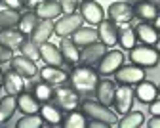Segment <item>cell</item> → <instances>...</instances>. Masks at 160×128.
I'll use <instances>...</instances> for the list:
<instances>
[{"label":"cell","instance_id":"6da1fadb","mask_svg":"<svg viewBox=\"0 0 160 128\" xmlns=\"http://www.w3.org/2000/svg\"><path fill=\"white\" fill-rule=\"evenodd\" d=\"M71 86L78 92H95V86L99 82V73L92 65H76L69 73Z\"/></svg>","mask_w":160,"mask_h":128},{"label":"cell","instance_id":"7a4b0ae2","mask_svg":"<svg viewBox=\"0 0 160 128\" xmlns=\"http://www.w3.org/2000/svg\"><path fill=\"white\" fill-rule=\"evenodd\" d=\"M84 115L93 119V120H103L107 122L109 126H118V117H116V111H112L109 105H103L99 101H92V99H86L80 103Z\"/></svg>","mask_w":160,"mask_h":128},{"label":"cell","instance_id":"3957f363","mask_svg":"<svg viewBox=\"0 0 160 128\" xmlns=\"http://www.w3.org/2000/svg\"><path fill=\"white\" fill-rule=\"evenodd\" d=\"M130 59L135 65L143 67V69H151V67H156L158 61H160V54L156 52L154 46H133L130 50Z\"/></svg>","mask_w":160,"mask_h":128},{"label":"cell","instance_id":"277c9868","mask_svg":"<svg viewBox=\"0 0 160 128\" xmlns=\"http://www.w3.org/2000/svg\"><path fill=\"white\" fill-rule=\"evenodd\" d=\"M53 99L59 105V109L63 111H74L78 105H80V96L78 90H74L72 86H65V84H59L53 92Z\"/></svg>","mask_w":160,"mask_h":128},{"label":"cell","instance_id":"5b68a950","mask_svg":"<svg viewBox=\"0 0 160 128\" xmlns=\"http://www.w3.org/2000/svg\"><path fill=\"white\" fill-rule=\"evenodd\" d=\"M122 65H124V54L120 50H109V52H105V56L101 59H99L97 73L103 75V77H109V75H114Z\"/></svg>","mask_w":160,"mask_h":128},{"label":"cell","instance_id":"8992f818","mask_svg":"<svg viewBox=\"0 0 160 128\" xmlns=\"http://www.w3.org/2000/svg\"><path fill=\"white\" fill-rule=\"evenodd\" d=\"M82 23H84L82 13H76V12L74 13H65L63 17H59L55 21V35L61 36V38L71 36L78 27H82Z\"/></svg>","mask_w":160,"mask_h":128},{"label":"cell","instance_id":"52a82bcc","mask_svg":"<svg viewBox=\"0 0 160 128\" xmlns=\"http://www.w3.org/2000/svg\"><path fill=\"white\" fill-rule=\"evenodd\" d=\"M133 99H135V92L132 86H128V84L116 86V96H114V103H112L116 109V115H126L128 111H132Z\"/></svg>","mask_w":160,"mask_h":128},{"label":"cell","instance_id":"ba28073f","mask_svg":"<svg viewBox=\"0 0 160 128\" xmlns=\"http://www.w3.org/2000/svg\"><path fill=\"white\" fill-rule=\"evenodd\" d=\"M107 15L112 23L122 25V23H130L135 17V12H133V6L124 0V2H112L107 10Z\"/></svg>","mask_w":160,"mask_h":128},{"label":"cell","instance_id":"9c48e42d","mask_svg":"<svg viewBox=\"0 0 160 128\" xmlns=\"http://www.w3.org/2000/svg\"><path fill=\"white\" fill-rule=\"evenodd\" d=\"M116 82L118 84H128V86H135L137 82H141L145 78V69L135 65V63H132V65H122L116 73Z\"/></svg>","mask_w":160,"mask_h":128},{"label":"cell","instance_id":"30bf717a","mask_svg":"<svg viewBox=\"0 0 160 128\" xmlns=\"http://www.w3.org/2000/svg\"><path fill=\"white\" fill-rule=\"evenodd\" d=\"M80 13H82V17H84V21L88 25H99L105 19V12L97 4V0H82V4H80Z\"/></svg>","mask_w":160,"mask_h":128},{"label":"cell","instance_id":"8fae6325","mask_svg":"<svg viewBox=\"0 0 160 128\" xmlns=\"http://www.w3.org/2000/svg\"><path fill=\"white\" fill-rule=\"evenodd\" d=\"M10 65H12V69L13 71H17L21 77H25L27 80H31V78H34L36 75H38V67H36V61H32V59H29L27 56H13L12 57V61H10Z\"/></svg>","mask_w":160,"mask_h":128},{"label":"cell","instance_id":"7c38bea8","mask_svg":"<svg viewBox=\"0 0 160 128\" xmlns=\"http://www.w3.org/2000/svg\"><path fill=\"white\" fill-rule=\"evenodd\" d=\"M105 52H107V46L99 40L93 42V44H88L80 50V63H82V65H95V63H99V59L105 56Z\"/></svg>","mask_w":160,"mask_h":128},{"label":"cell","instance_id":"4fadbf2b","mask_svg":"<svg viewBox=\"0 0 160 128\" xmlns=\"http://www.w3.org/2000/svg\"><path fill=\"white\" fill-rule=\"evenodd\" d=\"M97 35H99V42H103L107 48L118 44V25L112 23L111 19H103L97 25Z\"/></svg>","mask_w":160,"mask_h":128},{"label":"cell","instance_id":"5bb4252c","mask_svg":"<svg viewBox=\"0 0 160 128\" xmlns=\"http://www.w3.org/2000/svg\"><path fill=\"white\" fill-rule=\"evenodd\" d=\"M52 35H55V23L52 19H40L38 25L34 27V31L29 35L31 40L34 42V44H44V42H50Z\"/></svg>","mask_w":160,"mask_h":128},{"label":"cell","instance_id":"9a60e30c","mask_svg":"<svg viewBox=\"0 0 160 128\" xmlns=\"http://www.w3.org/2000/svg\"><path fill=\"white\" fill-rule=\"evenodd\" d=\"M95 96H97V101L103 103V105H111L114 103V96H116V84L109 78H99L97 86H95Z\"/></svg>","mask_w":160,"mask_h":128},{"label":"cell","instance_id":"2e32d148","mask_svg":"<svg viewBox=\"0 0 160 128\" xmlns=\"http://www.w3.org/2000/svg\"><path fill=\"white\" fill-rule=\"evenodd\" d=\"M40 59H42L46 65H53V67H61L63 63H65L63 54H61V50H59V46L50 44V42L40 44Z\"/></svg>","mask_w":160,"mask_h":128},{"label":"cell","instance_id":"e0dca14e","mask_svg":"<svg viewBox=\"0 0 160 128\" xmlns=\"http://www.w3.org/2000/svg\"><path fill=\"white\" fill-rule=\"evenodd\" d=\"M25 77H21L17 71L10 69L4 73V84L2 88L6 90V94H12V96H19L23 90H25Z\"/></svg>","mask_w":160,"mask_h":128},{"label":"cell","instance_id":"ac0fdd59","mask_svg":"<svg viewBox=\"0 0 160 128\" xmlns=\"http://www.w3.org/2000/svg\"><path fill=\"white\" fill-rule=\"evenodd\" d=\"M40 78L44 82L52 84V86H59V84H65L69 80V73H65L61 67H53V65H46L38 71Z\"/></svg>","mask_w":160,"mask_h":128},{"label":"cell","instance_id":"d6986e66","mask_svg":"<svg viewBox=\"0 0 160 128\" xmlns=\"http://www.w3.org/2000/svg\"><path fill=\"white\" fill-rule=\"evenodd\" d=\"M71 40L74 42V44L78 48H84L88 44H93V42L99 40V35H97V29L93 25L90 27H78L72 35H71Z\"/></svg>","mask_w":160,"mask_h":128},{"label":"cell","instance_id":"ffe728a7","mask_svg":"<svg viewBox=\"0 0 160 128\" xmlns=\"http://www.w3.org/2000/svg\"><path fill=\"white\" fill-rule=\"evenodd\" d=\"M133 29H135V36H137V40L141 42V44L154 46V44H156V40L160 38V36H158V31L154 29V25L149 23V21H141V23L135 25Z\"/></svg>","mask_w":160,"mask_h":128},{"label":"cell","instance_id":"44dd1931","mask_svg":"<svg viewBox=\"0 0 160 128\" xmlns=\"http://www.w3.org/2000/svg\"><path fill=\"white\" fill-rule=\"evenodd\" d=\"M34 12H36V15L40 19H52V21L57 19L59 15L63 13L59 0H42V2L34 8Z\"/></svg>","mask_w":160,"mask_h":128},{"label":"cell","instance_id":"7402d4cb","mask_svg":"<svg viewBox=\"0 0 160 128\" xmlns=\"http://www.w3.org/2000/svg\"><path fill=\"white\" fill-rule=\"evenodd\" d=\"M135 98L141 101V103H151L158 98V86L156 84H152L151 80H141V82H137L135 84Z\"/></svg>","mask_w":160,"mask_h":128},{"label":"cell","instance_id":"603a6c76","mask_svg":"<svg viewBox=\"0 0 160 128\" xmlns=\"http://www.w3.org/2000/svg\"><path fill=\"white\" fill-rule=\"evenodd\" d=\"M25 40H27V35L21 33L19 29H15V27H12V29H0V44L10 46L12 50L19 48Z\"/></svg>","mask_w":160,"mask_h":128},{"label":"cell","instance_id":"cb8c5ba5","mask_svg":"<svg viewBox=\"0 0 160 128\" xmlns=\"http://www.w3.org/2000/svg\"><path fill=\"white\" fill-rule=\"evenodd\" d=\"M17 109L23 115H32V113H40V101L34 98V94L29 92H21L17 96Z\"/></svg>","mask_w":160,"mask_h":128},{"label":"cell","instance_id":"d4e9b609","mask_svg":"<svg viewBox=\"0 0 160 128\" xmlns=\"http://www.w3.org/2000/svg\"><path fill=\"white\" fill-rule=\"evenodd\" d=\"M133 12H135V15L141 21H149V23H152L154 17L158 15V6L149 2V0H141V2H137L133 6Z\"/></svg>","mask_w":160,"mask_h":128},{"label":"cell","instance_id":"484cf974","mask_svg":"<svg viewBox=\"0 0 160 128\" xmlns=\"http://www.w3.org/2000/svg\"><path fill=\"white\" fill-rule=\"evenodd\" d=\"M59 50H61L63 59H65L67 63H71V65H76V63H80V50H78V46L74 44L72 40H69V36H65V38L61 40Z\"/></svg>","mask_w":160,"mask_h":128},{"label":"cell","instance_id":"4316f807","mask_svg":"<svg viewBox=\"0 0 160 128\" xmlns=\"http://www.w3.org/2000/svg\"><path fill=\"white\" fill-rule=\"evenodd\" d=\"M137 42V36H135V29L130 27L128 23H122L118 25V44L122 46L124 50H132Z\"/></svg>","mask_w":160,"mask_h":128},{"label":"cell","instance_id":"83f0119b","mask_svg":"<svg viewBox=\"0 0 160 128\" xmlns=\"http://www.w3.org/2000/svg\"><path fill=\"white\" fill-rule=\"evenodd\" d=\"M40 115H42V119H44L46 124H50V126H61V122H63L61 109L55 107V105H50V103L40 105Z\"/></svg>","mask_w":160,"mask_h":128},{"label":"cell","instance_id":"f1b7e54d","mask_svg":"<svg viewBox=\"0 0 160 128\" xmlns=\"http://www.w3.org/2000/svg\"><path fill=\"white\" fill-rule=\"evenodd\" d=\"M15 111H17V96L6 94L2 99H0V124L10 120Z\"/></svg>","mask_w":160,"mask_h":128},{"label":"cell","instance_id":"f546056e","mask_svg":"<svg viewBox=\"0 0 160 128\" xmlns=\"http://www.w3.org/2000/svg\"><path fill=\"white\" fill-rule=\"evenodd\" d=\"M38 21H40V17L36 15V12H34V10H27L25 13H21V19H19L17 29L29 36V35L34 31V27L38 25Z\"/></svg>","mask_w":160,"mask_h":128},{"label":"cell","instance_id":"4dcf8cb0","mask_svg":"<svg viewBox=\"0 0 160 128\" xmlns=\"http://www.w3.org/2000/svg\"><path fill=\"white\" fill-rule=\"evenodd\" d=\"M145 124V115L141 111H128L118 120L120 128H141Z\"/></svg>","mask_w":160,"mask_h":128},{"label":"cell","instance_id":"1f68e13d","mask_svg":"<svg viewBox=\"0 0 160 128\" xmlns=\"http://www.w3.org/2000/svg\"><path fill=\"white\" fill-rule=\"evenodd\" d=\"M19 19H21V13L19 10H12V8H6L0 12V29H12V27H17L19 25Z\"/></svg>","mask_w":160,"mask_h":128},{"label":"cell","instance_id":"d6a6232c","mask_svg":"<svg viewBox=\"0 0 160 128\" xmlns=\"http://www.w3.org/2000/svg\"><path fill=\"white\" fill-rule=\"evenodd\" d=\"M61 126L63 128H86L88 126V120H86V115L84 113H78L74 109V111H69L67 113V117L63 119Z\"/></svg>","mask_w":160,"mask_h":128},{"label":"cell","instance_id":"836d02e7","mask_svg":"<svg viewBox=\"0 0 160 128\" xmlns=\"http://www.w3.org/2000/svg\"><path fill=\"white\" fill-rule=\"evenodd\" d=\"M53 92H55V88L52 86V84H48V82H38V84H34V90H32V94H34V98L40 101V103H48L50 99H53Z\"/></svg>","mask_w":160,"mask_h":128},{"label":"cell","instance_id":"e575fe53","mask_svg":"<svg viewBox=\"0 0 160 128\" xmlns=\"http://www.w3.org/2000/svg\"><path fill=\"white\" fill-rule=\"evenodd\" d=\"M17 128H42L44 126V119L40 113H32V115H23L15 122Z\"/></svg>","mask_w":160,"mask_h":128},{"label":"cell","instance_id":"d590c367","mask_svg":"<svg viewBox=\"0 0 160 128\" xmlns=\"http://www.w3.org/2000/svg\"><path fill=\"white\" fill-rule=\"evenodd\" d=\"M19 50H21V54L23 56H27L29 59H32V61H36V59H40V46L38 44H34V42L29 38V40H25L21 46H19Z\"/></svg>","mask_w":160,"mask_h":128},{"label":"cell","instance_id":"8d00e7d4","mask_svg":"<svg viewBox=\"0 0 160 128\" xmlns=\"http://www.w3.org/2000/svg\"><path fill=\"white\" fill-rule=\"evenodd\" d=\"M59 4H61L63 13H74L82 4V0H59Z\"/></svg>","mask_w":160,"mask_h":128},{"label":"cell","instance_id":"74e56055","mask_svg":"<svg viewBox=\"0 0 160 128\" xmlns=\"http://www.w3.org/2000/svg\"><path fill=\"white\" fill-rule=\"evenodd\" d=\"M12 57H13V50L10 46L0 44V65H2V63H10Z\"/></svg>","mask_w":160,"mask_h":128},{"label":"cell","instance_id":"f35d334b","mask_svg":"<svg viewBox=\"0 0 160 128\" xmlns=\"http://www.w3.org/2000/svg\"><path fill=\"white\" fill-rule=\"evenodd\" d=\"M149 111H151L152 117H158V115H160V99H158V98L149 103Z\"/></svg>","mask_w":160,"mask_h":128},{"label":"cell","instance_id":"ab89813d","mask_svg":"<svg viewBox=\"0 0 160 128\" xmlns=\"http://www.w3.org/2000/svg\"><path fill=\"white\" fill-rule=\"evenodd\" d=\"M2 2H4L8 8H12V10H21V8H23V2H21V0H2Z\"/></svg>","mask_w":160,"mask_h":128},{"label":"cell","instance_id":"60d3db41","mask_svg":"<svg viewBox=\"0 0 160 128\" xmlns=\"http://www.w3.org/2000/svg\"><path fill=\"white\" fill-rule=\"evenodd\" d=\"M21 2H23V6H25L27 10H34L40 2H42V0H21Z\"/></svg>","mask_w":160,"mask_h":128},{"label":"cell","instance_id":"b9f144b4","mask_svg":"<svg viewBox=\"0 0 160 128\" xmlns=\"http://www.w3.org/2000/svg\"><path fill=\"white\" fill-rule=\"evenodd\" d=\"M88 126H90V128H109L107 122H103V120H93V119L88 122Z\"/></svg>","mask_w":160,"mask_h":128},{"label":"cell","instance_id":"7bdbcfd3","mask_svg":"<svg viewBox=\"0 0 160 128\" xmlns=\"http://www.w3.org/2000/svg\"><path fill=\"white\" fill-rule=\"evenodd\" d=\"M147 126H149V128H160V115H158V117H152V119L147 122Z\"/></svg>","mask_w":160,"mask_h":128},{"label":"cell","instance_id":"ee69618b","mask_svg":"<svg viewBox=\"0 0 160 128\" xmlns=\"http://www.w3.org/2000/svg\"><path fill=\"white\" fill-rule=\"evenodd\" d=\"M152 25H154V29H156V31L160 33V13H158V15L154 17V21H152Z\"/></svg>","mask_w":160,"mask_h":128},{"label":"cell","instance_id":"f6af8a7d","mask_svg":"<svg viewBox=\"0 0 160 128\" xmlns=\"http://www.w3.org/2000/svg\"><path fill=\"white\" fill-rule=\"evenodd\" d=\"M2 84H4V71L0 69V88H2Z\"/></svg>","mask_w":160,"mask_h":128},{"label":"cell","instance_id":"bcb514c9","mask_svg":"<svg viewBox=\"0 0 160 128\" xmlns=\"http://www.w3.org/2000/svg\"><path fill=\"white\" fill-rule=\"evenodd\" d=\"M154 48H156V52H158V54H160V38H158V40H156V44H154Z\"/></svg>","mask_w":160,"mask_h":128},{"label":"cell","instance_id":"7dc6e473","mask_svg":"<svg viewBox=\"0 0 160 128\" xmlns=\"http://www.w3.org/2000/svg\"><path fill=\"white\" fill-rule=\"evenodd\" d=\"M126 2H130V4H137V2H141V0H126Z\"/></svg>","mask_w":160,"mask_h":128},{"label":"cell","instance_id":"c3c4849f","mask_svg":"<svg viewBox=\"0 0 160 128\" xmlns=\"http://www.w3.org/2000/svg\"><path fill=\"white\" fill-rule=\"evenodd\" d=\"M149 2H152V4H158V2H160V0H149Z\"/></svg>","mask_w":160,"mask_h":128},{"label":"cell","instance_id":"681fc988","mask_svg":"<svg viewBox=\"0 0 160 128\" xmlns=\"http://www.w3.org/2000/svg\"><path fill=\"white\" fill-rule=\"evenodd\" d=\"M156 6H158V13H160V2H158V4H156Z\"/></svg>","mask_w":160,"mask_h":128},{"label":"cell","instance_id":"f907efd6","mask_svg":"<svg viewBox=\"0 0 160 128\" xmlns=\"http://www.w3.org/2000/svg\"><path fill=\"white\" fill-rule=\"evenodd\" d=\"M158 94H160V84H158Z\"/></svg>","mask_w":160,"mask_h":128},{"label":"cell","instance_id":"816d5d0a","mask_svg":"<svg viewBox=\"0 0 160 128\" xmlns=\"http://www.w3.org/2000/svg\"><path fill=\"white\" fill-rule=\"evenodd\" d=\"M0 2H2V0H0Z\"/></svg>","mask_w":160,"mask_h":128}]
</instances>
